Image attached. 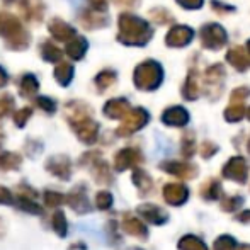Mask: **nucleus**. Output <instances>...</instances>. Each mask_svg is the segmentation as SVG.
I'll list each match as a JSON object with an SVG mask.
<instances>
[{
	"label": "nucleus",
	"instance_id": "obj_1",
	"mask_svg": "<svg viewBox=\"0 0 250 250\" xmlns=\"http://www.w3.org/2000/svg\"><path fill=\"white\" fill-rule=\"evenodd\" d=\"M150 36L151 31L145 21L131 14H123L119 17V40L126 44H145Z\"/></svg>",
	"mask_w": 250,
	"mask_h": 250
},
{
	"label": "nucleus",
	"instance_id": "obj_2",
	"mask_svg": "<svg viewBox=\"0 0 250 250\" xmlns=\"http://www.w3.org/2000/svg\"><path fill=\"white\" fill-rule=\"evenodd\" d=\"M0 36L7 40L10 50H24L29 44V34L22 29L16 16L0 12Z\"/></svg>",
	"mask_w": 250,
	"mask_h": 250
},
{
	"label": "nucleus",
	"instance_id": "obj_3",
	"mask_svg": "<svg viewBox=\"0 0 250 250\" xmlns=\"http://www.w3.org/2000/svg\"><path fill=\"white\" fill-rule=\"evenodd\" d=\"M160 66L153 62H146L143 65H140L135 72V82L140 89H151L160 82Z\"/></svg>",
	"mask_w": 250,
	"mask_h": 250
},
{
	"label": "nucleus",
	"instance_id": "obj_4",
	"mask_svg": "<svg viewBox=\"0 0 250 250\" xmlns=\"http://www.w3.org/2000/svg\"><path fill=\"white\" fill-rule=\"evenodd\" d=\"M44 168L60 181H70L72 177V162L66 155H53L46 160Z\"/></svg>",
	"mask_w": 250,
	"mask_h": 250
},
{
	"label": "nucleus",
	"instance_id": "obj_5",
	"mask_svg": "<svg viewBox=\"0 0 250 250\" xmlns=\"http://www.w3.org/2000/svg\"><path fill=\"white\" fill-rule=\"evenodd\" d=\"M75 131V135L79 136L80 142L87 143V145H92L94 142L97 140V133H99V125L94 123L90 119V116L87 118L80 119V121H75V123H70Z\"/></svg>",
	"mask_w": 250,
	"mask_h": 250
},
{
	"label": "nucleus",
	"instance_id": "obj_6",
	"mask_svg": "<svg viewBox=\"0 0 250 250\" xmlns=\"http://www.w3.org/2000/svg\"><path fill=\"white\" fill-rule=\"evenodd\" d=\"M65 203H68V206L75 211L77 214H85L90 211V204L87 201V189L82 184L75 186L70 191L68 196H65Z\"/></svg>",
	"mask_w": 250,
	"mask_h": 250
},
{
	"label": "nucleus",
	"instance_id": "obj_7",
	"mask_svg": "<svg viewBox=\"0 0 250 250\" xmlns=\"http://www.w3.org/2000/svg\"><path fill=\"white\" fill-rule=\"evenodd\" d=\"M19 12L27 21H40L44 12L43 2L41 0H21Z\"/></svg>",
	"mask_w": 250,
	"mask_h": 250
},
{
	"label": "nucleus",
	"instance_id": "obj_8",
	"mask_svg": "<svg viewBox=\"0 0 250 250\" xmlns=\"http://www.w3.org/2000/svg\"><path fill=\"white\" fill-rule=\"evenodd\" d=\"M50 33L56 41H70L75 36V31L72 26L65 22L62 19H53L50 22Z\"/></svg>",
	"mask_w": 250,
	"mask_h": 250
},
{
	"label": "nucleus",
	"instance_id": "obj_9",
	"mask_svg": "<svg viewBox=\"0 0 250 250\" xmlns=\"http://www.w3.org/2000/svg\"><path fill=\"white\" fill-rule=\"evenodd\" d=\"M14 204H16L19 209H22L24 213H31V214H43V206L36 203V199L29 198V196H22L17 194L14 198Z\"/></svg>",
	"mask_w": 250,
	"mask_h": 250
},
{
	"label": "nucleus",
	"instance_id": "obj_10",
	"mask_svg": "<svg viewBox=\"0 0 250 250\" xmlns=\"http://www.w3.org/2000/svg\"><path fill=\"white\" fill-rule=\"evenodd\" d=\"M22 165V157L16 151H2L0 153V170H17Z\"/></svg>",
	"mask_w": 250,
	"mask_h": 250
},
{
	"label": "nucleus",
	"instance_id": "obj_11",
	"mask_svg": "<svg viewBox=\"0 0 250 250\" xmlns=\"http://www.w3.org/2000/svg\"><path fill=\"white\" fill-rule=\"evenodd\" d=\"M85 51H87V41L80 36H73L68 41V44H66V53L73 60H80L85 55Z\"/></svg>",
	"mask_w": 250,
	"mask_h": 250
},
{
	"label": "nucleus",
	"instance_id": "obj_12",
	"mask_svg": "<svg viewBox=\"0 0 250 250\" xmlns=\"http://www.w3.org/2000/svg\"><path fill=\"white\" fill-rule=\"evenodd\" d=\"M51 227L58 237L65 238L68 235V220H66L65 213L62 209H56L51 216Z\"/></svg>",
	"mask_w": 250,
	"mask_h": 250
},
{
	"label": "nucleus",
	"instance_id": "obj_13",
	"mask_svg": "<svg viewBox=\"0 0 250 250\" xmlns=\"http://www.w3.org/2000/svg\"><path fill=\"white\" fill-rule=\"evenodd\" d=\"M80 22L82 26L89 27V29H94V27H101L105 26V17L99 14V10H85V12L80 16Z\"/></svg>",
	"mask_w": 250,
	"mask_h": 250
},
{
	"label": "nucleus",
	"instance_id": "obj_14",
	"mask_svg": "<svg viewBox=\"0 0 250 250\" xmlns=\"http://www.w3.org/2000/svg\"><path fill=\"white\" fill-rule=\"evenodd\" d=\"M40 89V83H38L36 77L31 75V73H26V75L21 79V83H19V92L22 97H33L34 94L38 92Z\"/></svg>",
	"mask_w": 250,
	"mask_h": 250
},
{
	"label": "nucleus",
	"instance_id": "obj_15",
	"mask_svg": "<svg viewBox=\"0 0 250 250\" xmlns=\"http://www.w3.org/2000/svg\"><path fill=\"white\" fill-rule=\"evenodd\" d=\"M126 109H128V102L125 99H112L105 104L104 112H105V116L116 119V118H121V116L126 112Z\"/></svg>",
	"mask_w": 250,
	"mask_h": 250
},
{
	"label": "nucleus",
	"instance_id": "obj_16",
	"mask_svg": "<svg viewBox=\"0 0 250 250\" xmlns=\"http://www.w3.org/2000/svg\"><path fill=\"white\" fill-rule=\"evenodd\" d=\"M73 77V68L70 63H65V62H60L58 66L55 68V79L60 85H68L70 80Z\"/></svg>",
	"mask_w": 250,
	"mask_h": 250
},
{
	"label": "nucleus",
	"instance_id": "obj_17",
	"mask_svg": "<svg viewBox=\"0 0 250 250\" xmlns=\"http://www.w3.org/2000/svg\"><path fill=\"white\" fill-rule=\"evenodd\" d=\"M41 56H43L46 62L56 63L62 60V50H60L55 43H51V41H44V43L41 44Z\"/></svg>",
	"mask_w": 250,
	"mask_h": 250
},
{
	"label": "nucleus",
	"instance_id": "obj_18",
	"mask_svg": "<svg viewBox=\"0 0 250 250\" xmlns=\"http://www.w3.org/2000/svg\"><path fill=\"white\" fill-rule=\"evenodd\" d=\"M146 119V116L143 114L142 111H135V112H131V114L128 116V119H126V123L125 125L121 126V129H119V131L121 133H129V131H133V129H136V128H140V126H142V123L145 121Z\"/></svg>",
	"mask_w": 250,
	"mask_h": 250
},
{
	"label": "nucleus",
	"instance_id": "obj_19",
	"mask_svg": "<svg viewBox=\"0 0 250 250\" xmlns=\"http://www.w3.org/2000/svg\"><path fill=\"white\" fill-rule=\"evenodd\" d=\"M192 33L188 27H175L174 31H170L168 34V44H184L191 40Z\"/></svg>",
	"mask_w": 250,
	"mask_h": 250
},
{
	"label": "nucleus",
	"instance_id": "obj_20",
	"mask_svg": "<svg viewBox=\"0 0 250 250\" xmlns=\"http://www.w3.org/2000/svg\"><path fill=\"white\" fill-rule=\"evenodd\" d=\"M43 201L48 208L56 209V208H60L63 203H65V196H63L62 192H56V191H44Z\"/></svg>",
	"mask_w": 250,
	"mask_h": 250
},
{
	"label": "nucleus",
	"instance_id": "obj_21",
	"mask_svg": "<svg viewBox=\"0 0 250 250\" xmlns=\"http://www.w3.org/2000/svg\"><path fill=\"white\" fill-rule=\"evenodd\" d=\"M116 80V73L111 72V70H105V72H101L99 75L96 77V83L99 89H105V87L112 85Z\"/></svg>",
	"mask_w": 250,
	"mask_h": 250
},
{
	"label": "nucleus",
	"instance_id": "obj_22",
	"mask_svg": "<svg viewBox=\"0 0 250 250\" xmlns=\"http://www.w3.org/2000/svg\"><path fill=\"white\" fill-rule=\"evenodd\" d=\"M31 114H33V109L31 107H22V109H19V111L14 112V123H16V126L24 128L26 123L29 121Z\"/></svg>",
	"mask_w": 250,
	"mask_h": 250
},
{
	"label": "nucleus",
	"instance_id": "obj_23",
	"mask_svg": "<svg viewBox=\"0 0 250 250\" xmlns=\"http://www.w3.org/2000/svg\"><path fill=\"white\" fill-rule=\"evenodd\" d=\"M112 203V196L109 194V192L102 191V192H97L96 196V206L99 208V209H107L109 206H111Z\"/></svg>",
	"mask_w": 250,
	"mask_h": 250
},
{
	"label": "nucleus",
	"instance_id": "obj_24",
	"mask_svg": "<svg viewBox=\"0 0 250 250\" xmlns=\"http://www.w3.org/2000/svg\"><path fill=\"white\" fill-rule=\"evenodd\" d=\"M36 104H38V107H41L43 111H46L48 114H51V112L56 111V102L53 99H50V97H38Z\"/></svg>",
	"mask_w": 250,
	"mask_h": 250
},
{
	"label": "nucleus",
	"instance_id": "obj_25",
	"mask_svg": "<svg viewBox=\"0 0 250 250\" xmlns=\"http://www.w3.org/2000/svg\"><path fill=\"white\" fill-rule=\"evenodd\" d=\"M14 109V99L10 96H3L0 99V118L7 116Z\"/></svg>",
	"mask_w": 250,
	"mask_h": 250
},
{
	"label": "nucleus",
	"instance_id": "obj_26",
	"mask_svg": "<svg viewBox=\"0 0 250 250\" xmlns=\"http://www.w3.org/2000/svg\"><path fill=\"white\" fill-rule=\"evenodd\" d=\"M0 204H3V206L14 204V194L10 192V189L5 188V186H0Z\"/></svg>",
	"mask_w": 250,
	"mask_h": 250
},
{
	"label": "nucleus",
	"instance_id": "obj_27",
	"mask_svg": "<svg viewBox=\"0 0 250 250\" xmlns=\"http://www.w3.org/2000/svg\"><path fill=\"white\" fill-rule=\"evenodd\" d=\"M17 194L29 196V198H33V199H36V198H38V192L34 191L33 188H29V186H26V184H19V192H17Z\"/></svg>",
	"mask_w": 250,
	"mask_h": 250
},
{
	"label": "nucleus",
	"instance_id": "obj_28",
	"mask_svg": "<svg viewBox=\"0 0 250 250\" xmlns=\"http://www.w3.org/2000/svg\"><path fill=\"white\" fill-rule=\"evenodd\" d=\"M90 3L96 7V10H104L105 9V0H90Z\"/></svg>",
	"mask_w": 250,
	"mask_h": 250
},
{
	"label": "nucleus",
	"instance_id": "obj_29",
	"mask_svg": "<svg viewBox=\"0 0 250 250\" xmlns=\"http://www.w3.org/2000/svg\"><path fill=\"white\" fill-rule=\"evenodd\" d=\"M5 82H7V73L3 72L2 68H0V87L5 85Z\"/></svg>",
	"mask_w": 250,
	"mask_h": 250
},
{
	"label": "nucleus",
	"instance_id": "obj_30",
	"mask_svg": "<svg viewBox=\"0 0 250 250\" xmlns=\"http://www.w3.org/2000/svg\"><path fill=\"white\" fill-rule=\"evenodd\" d=\"M75 249H85V245L83 244H73L68 250H75Z\"/></svg>",
	"mask_w": 250,
	"mask_h": 250
},
{
	"label": "nucleus",
	"instance_id": "obj_31",
	"mask_svg": "<svg viewBox=\"0 0 250 250\" xmlns=\"http://www.w3.org/2000/svg\"><path fill=\"white\" fill-rule=\"evenodd\" d=\"M116 2H119V3H133L131 0H116Z\"/></svg>",
	"mask_w": 250,
	"mask_h": 250
},
{
	"label": "nucleus",
	"instance_id": "obj_32",
	"mask_svg": "<svg viewBox=\"0 0 250 250\" xmlns=\"http://www.w3.org/2000/svg\"><path fill=\"white\" fill-rule=\"evenodd\" d=\"M2 142H3V133L0 131V145H2Z\"/></svg>",
	"mask_w": 250,
	"mask_h": 250
},
{
	"label": "nucleus",
	"instance_id": "obj_33",
	"mask_svg": "<svg viewBox=\"0 0 250 250\" xmlns=\"http://www.w3.org/2000/svg\"><path fill=\"white\" fill-rule=\"evenodd\" d=\"M7 2H12V0H7Z\"/></svg>",
	"mask_w": 250,
	"mask_h": 250
}]
</instances>
